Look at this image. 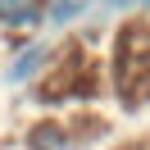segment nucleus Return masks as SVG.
<instances>
[{
  "instance_id": "nucleus-1",
  "label": "nucleus",
  "mask_w": 150,
  "mask_h": 150,
  "mask_svg": "<svg viewBox=\"0 0 150 150\" xmlns=\"http://www.w3.org/2000/svg\"><path fill=\"white\" fill-rule=\"evenodd\" d=\"M41 0H0V23H37Z\"/></svg>"
},
{
  "instance_id": "nucleus-2",
  "label": "nucleus",
  "mask_w": 150,
  "mask_h": 150,
  "mask_svg": "<svg viewBox=\"0 0 150 150\" xmlns=\"http://www.w3.org/2000/svg\"><path fill=\"white\" fill-rule=\"evenodd\" d=\"M41 59H46V46H32V50H23V55L14 59V68H9V77H14V82H18V77H28L32 68L41 64Z\"/></svg>"
},
{
  "instance_id": "nucleus-3",
  "label": "nucleus",
  "mask_w": 150,
  "mask_h": 150,
  "mask_svg": "<svg viewBox=\"0 0 150 150\" xmlns=\"http://www.w3.org/2000/svg\"><path fill=\"white\" fill-rule=\"evenodd\" d=\"M77 9H82V0H59L55 9H50V18H55V23H64V18H73Z\"/></svg>"
},
{
  "instance_id": "nucleus-4",
  "label": "nucleus",
  "mask_w": 150,
  "mask_h": 150,
  "mask_svg": "<svg viewBox=\"0 0 150 150\" xmlns=\"http://www.w3.org/2000/svg\"><path fill=\"white\" fill-rule=\"evenodd\" d=\"M127 5H137V0H105V9H127Z\"/></svg>"
}]
</instances>
